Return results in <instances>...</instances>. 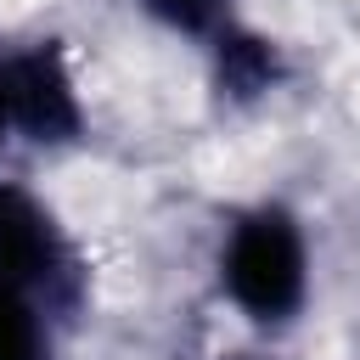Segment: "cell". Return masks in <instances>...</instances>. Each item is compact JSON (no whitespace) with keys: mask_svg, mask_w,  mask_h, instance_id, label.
<instances>
[{"mask_svg":"<svg viewBox=\"0 0 360 360\" xmlns=\"http://www.w3.org/2000/svg\"><path fill=\"white\" fill-rule=\"evenodd\" d=\"M219 281L248 321L259 326L292 321L309 287V248H304L298 219L281 202H259L236 214L219 248Z\"/></svg>","mask_w":360,"mask_h":360,"instance_id":"1","label":"cell"},{"mask_svg":"<svg viewBox=\"0 0 360 360\" xmlns=\"http://www.w3.org/2000/svg\"><path fill=\"white\" fill-rule=\"evenodd\" d=\"M0 281L51 315H68L84 298V264L73 242L62 236L56 214L17 186H0Z\"/></svg>","mask_w":360,"mask_h":360,"instance_id":"2","label":"cell"},{"mask_svg":"<svg viewBox=\"0 0 360 360\" xmlns=\"http://www.w3.org/2000/svg\"><path fill=\"white\" fill-rule=\"evenodd\" d=\"M0 101H6L11 129H22L39 146H62L84 124L73 73L56 45H28V51L0 56Z\"/></svg>","mask_w":360,"mask_h":360,"instance_id":"3","label":"cell"},{"mask_svg":"<svg viewBox=\"0 0 360 360\" xmlns=\"http://www.w3.org/2000/svg\"><path fill=\"white\" fill-rule=\"evenodd\" d=\"M214 73H219V90L231 101H253L281 79V56H276V45L264 34H248V28L225 22L214 34Z\"/></svg>","mask_w":360,"mask_h":360,"instance_id":"4","label":"cell"},{"mask_svg":"<svg viewBox=\"0 0 360 360\" xmlns=\"http://www.w3.org/2000/svg\"><path fill=\"white\" fill-rule=\"evenodd\" d=\"M0 360H51L45 309H34L11 281H0Z\"/></svg>","mask_w":360,"mask_h":360,"instance_id":"5","label":"cell"},{"mask_svg":"<svg viewBox=\"0 0 360 360\" xmlns=\"http://www.w3.org/2000/svg\"><path fill=\"white\" fill-rule=\"evenodd\" d=\"M158 22L174 34H219L225 28V0H141Z\"/></svg>","mask_w":360,"mask_h":360,"instance_id":"6","label":"cell"},{"mask_svg":"<svg viewBox=\"0 0 360 360\" xmlns=\"http://www.w3.org/2000/svg\"><path fill=\"white\" fill-rule=\"evenodd\" d=\"M6 129H11V118H6V101H0V141H6Z\"/></svg>","mask_w":360,"mask_h":360,"instance_id":"7","label":"cell"}]
</instances>
